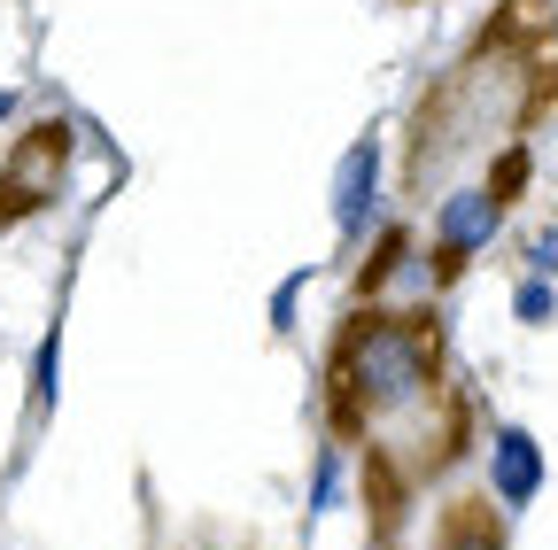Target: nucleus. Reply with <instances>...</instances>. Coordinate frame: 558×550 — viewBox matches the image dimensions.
Here are the masks:
<instances>
[{
	"label": "nucleus",
	"mask_w": 558,
	"mask_h": 550,
	"mask_svg": "<svg viewBox=\"0 0 558 550\" xmlns=\"http://www.w3.org/2000/svg\"><path fill=\"white\" fill-rule=\"evenodd\" d=\"M442 388V350L427 310H396V303H357L333 333L326 357V419L341 442H357L388 419L427 411Z\"/></svg>",
	"instance_id": "f257e3e1"
},
{
	"label": "nucleus",
	"mask_w": 558,
	"mask_h": 550,
	"mask_svg": "<svg viewBox=\"0 0 558 550\" xmlns=\"http://www.w3.org/2000/svg\"><path fill=\"white\" fill-rule=\"evenodd\" d=\"M505 233V201L488 194V179H465L450 194H435V218H427V264H435V280H465V271L497 248Z\"/></svg>",
	"instance_id": "f03ea898"
},
{
	"label": "nucleus",
	"mask_w": 558,
	"mask_h": 550,
	"mask_svg": "<svg viewBox=\"0 0 558 550\" xmlns=\"http://www.w3.org/2000/svg\"><path fill=\"white\" fill-rule=\"evenodd\" d=\"M333 233H341V248H365L373 233H380V210H388V140L380 132H357V140L341 148V163H333Z\"/></svg>",
	"instance_id": "7ed1b4c3"
},
{
	"label": "nucleus",
	"mask_w": 558,
	"mask_h": 550,
	"mask_svg": "<svg viewBox=\"0 0 558 550\" xmlns=\"http://www.w3.org/2000/svg\"><path fill=\"white\" fill-rule=\"evenodd\" d=\"M62 163H70V124H32L9 156V171H0V225L47 210L62 186Z\"/></svg>",
	"instance_id": "20e7f679"
},
{
	"label": "nucleus",
	"mask_w": 558,
	"mask_h": 550,
	"mask_svg": "<svg viewBox=\"0 0 558 550\" xmlns=\"http://www.w3.org/2000/svg\"><path fill=\"white\" fill-rule=\"evenodd\" d=\"M396 288L435 295L442 280H435L427 248L411 241V225H388V218H380V233L365 241V264H357V303H396Z\"/></svg>",
	"instance_id": "39448f33"
},
{
	"label": "nucleus",
	"mask_w": 558,
	"mask_h": 550,
	"mask_svg": "<svg viewBox=\"0 0 558 550\" xmlns=\"http://www.w3.org/2000/svg\"><path fill=\"white\" fill-rule=\"evenodd\" d=\"M543 480H550L543 442H535L520 419H505L497 435H488V504H497V512L512 520V512H527V504L543 497Z\"/></svg>",
	"instance_id": "423d86ee"
},
{
	"label": "nucleus",
	"mask_w": 558,
	"mask_h": 550,
	"mask_svg": "<svg viewBox=\"0 0 558 550\" xmlns=\"http://www.w3.org/2000/svg\"><path fill=\"white\" fill-rule=\"evenodd\" d=\"M341 489H349V442H341V435H326V442H318V457H311V520L341 512Z\"/></svg>",
	"instance_id": "0eeeda50"
},
{
	"label": "nucleus",
	"mask_w": 558,
	"mask_h": 550,
	"mask_svg": "<svg viewBox=\"0 0 558 550\" xmlns=\"http://www.w3.org/2000/svg\"><path fill=\"white\" fill-rule=\"evenodd\" d=\"M54 395H62V318H47L39 350H32V411L54 419Z\"/></svg>",
	"instance_id": "6e6552de"
},
{
	"label": "nucleus",
	"mask_w": 558,
	"mask_h": 550,
	"mask_svg": "<svg viewBox=\"0 0 558 550\" xmlns=\"http://www.w3.org/2000/svg\"><path fill=\"white\" fill-rule=\"evenodd\" d=\"M435 550H505V527H497V512H488V504H465V512L442 520V542H435Z\"/></svg>",
	"instance_id": "1a4fd4ad"
},
{
	"label": "nucleus",
	"mask_w": 558,
	"mask_h": 550,
	"mask_svg": "<svg viewBox=\"0 0 558 550\" xmlns=\"http://www.w3.org/2000/svg\"><path fill=\"white\" fill-rule=\"evenodd\" d=\"M512 318H520L527 333L558 326V280H543V271H520V280H512Z\"/></svg>",
	"instance_id": "9d476101"
},
{
	"label": "nucleus",
	"mask_w": 558,
	"mask_h": 550,
	"mask_svg": "<svg viewBox=\"0 0 558 550\" xmlns=\"http://www.w3.org/2000/svg\"><path fill=\"white\" fill-rule=\"evenodd\" d=\"M527 179H535V156H527V140H512V148H497V163H488V194H497V201H505V210H512V201L527 194Z\"/></svg>",
	"instance_id": "9b49d317"
},
{
	"label": "nucleus",
	"mask_w": 558,
	"mask_h": 550,
	"mask_svg": "<svg viewBox=\"0 0 558 550\" xmlns=\"http://www.w3.org/2000/svg\"><path fill=\"white\" fill-rule=\"evenodd\" d=\"M311 280H318V264H295L288 280L271 288V318H264L271 333H295V310H303V288H311Z\"/></svg>",
	"instance_id": "f8f14e48"
},
{
	"label": "nucleus",
	"mask_w": 558,
	"mask_h": 550,
	"mask_svg": "<svg viewBox=\"0 0 558 550\" xmlns=\"http://www.w3.org/2000/svg\"><path fill=\"white\" fill-rule=\"evenodd\" d=\"M520 271H543V280H558V225H535L520 241Z\"/></svg>",
	"instance_id": "ddd939ff"
},
{
	"label": "nucleus",
	"mask_w": 558,
	"mask_h": 550,
	"mask_svg": "<svg viewBox=\"0 0 558 550\" xmlns=\"http://www.w3.org/2000/svg\"><path fill=\"white\" fill-rule=\"evenodd\" d=\"M9 117H16V94H9V86H0V124H9Z\"/></svg>",
	"instance_id": "4468645a"
},
{
	"label": "nucleus",
	"mask_w": 558,
	"mask_h": 550,
	"mask_svg": "<svg viewBox=\"0 0 558 550\" xmlns=\"http://www.w3.org/2000/svg\"><path fill=\"white\" fill-rule=\"evenodd\" d=\"M403 9H418V0H403Z\"/></svg>",
	"instance_id": "2eb2a0df"
}]
</instances>
